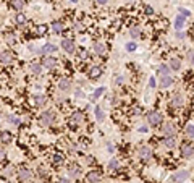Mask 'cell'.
Masks as SVG:
<instances>
[{
    "label": "cell",
    "mask_w": 194,
    "mask_h": 183,
    "mask_svg": "<svg viewBox=\"0 0 194 183\" xmlns=\"http://www.w3.org/2000/svg\"><path fill=\"white\" fill-rule=\"evenodd\" d=\"M39 122H41L42 126H50L55 122V112H54V110H45V112L41 115Z\"/></svg>",
    "instance_id": "obj_1"
},
{
    "label": "cell",
    "mask_w": 194,
    "mask_h": 183,
    "mask_svg": "<svg viewBox=\"0 0 194 183\" xmlns=\"http://www.w3.org/2000/svg\"><path fill=\"white\" fill-rule=\"evenodd\" d=\"M162 118H164V117H162V114H160V112H155V110L147 114V122H149V125H152V126L160 125V123H162Z\"/></svg>",
    "instance_id": "obj_2"
},
{
    "label": "cell",
    "mask_w": 194,
    "mask_h": 183,
    "mask_svg": "<svg viewBox=\"0 0 194 183\" xmlns=\"http://www.w3.org/2000/svg\"><path fill=\"white\" fill-rule=\"evenodd\" d=\"M189 175H191V172L189 170H178V172L173 175V182L175 183H183L189 178Z\"/></svg>",
    "instance_id": "obj_3"
},
{
    "label": "cell",
    "mask_w": 194,
    "mask_h": 183,
    "mask_svg": "<svg viewBox=\"0 0 194 183\" xmlns=\"http://www.w3.org/2000/svg\"><path fill=\"white\" fill-rule=\"evenodd\" d=\"M62 49L65 50V52H68V54H73L74 50H76V47H74V42L71 41V39H63L62 41Z\"/></svg>",
    "instance_id": "obj_4"
},
{
    "label": "cell",
    "mask_w": 194,
    "mask_h": 183,
    "mask_svg": "<svg viewBox=\"0 0 194 183\" xmlns=\"http://www.w3.org/2000/svg\"><path fill=\"white\" fill-rule=\"evenodd\" d=\"M31 177H33V172H31L29 169H26V167L19 169V172H18V180L19 182H28Z\"/></svg>",
    "instance_id": "obj_5"
},
{
    "label": "cell",
    "mask_w": 194,
    "mask_h": 183,
    "mask_svg": "<svg viewBox=\"0 0 194 183\" xmlns=\"http://www.w3.org/2000/svg\"><path fill=\"white\" fill-rule=\"evenodd\" d=\"M162 133L165 134V138H172V136L176 134V130H175V126H173L172 123H165L164 128H162Z\"/></svg>",
    "instance_id": "obj_6"
},
{
    "label": "cell",
    "mask_w": 194,
    "mask_h": 183,
    "mask_svg": "<svg viewBox=\"0 0 194 183\" xmlns=\"http://www.w3.org/2000/svg\"><path fill=\"white\" fill-rule=\"evenodd\" d=\"M139 156L144 159V161H150V159H152V151H150L149 146H141L139 148Z\"/></svg>",
    "instance_id": "obj_7"
},
{
    "label": "cell",
    "mask_w": 194,
    "mask_h": 183,
    "mask_svg": "<svg viewBox=\"0 0 194 183\" xmlns=\"http://www.w3.org/2000/svg\"><path fill=\"white\" fill-rule=\"evenodd\" d=\"M42 68H54V66H57L58 65V62H57V58H54V57H44V60H42Z\"/></svg>",
    "instance_id": "obj_8"
},
{
    "label": "cell",
    "mask_w": 194,
    "mask_h": 183,
    "mask_svg": "<svg viewBox=\"0 0 194 183\" xmlns=\"http://www.w3.org/2000/svg\"><path fill=\"white\" fill-rule=\"evenodd\" d=\"M58 87H60L62 91H70L71 89V81L68 78H60L58 79Z\"/></svg>",
    "instance_id": "obj_9"
},
{
    "label": "cell",
    "mask_w": 194,
    "mask_h": 183,
    "mask_svg": "<svg viewBox=\"0 0 194 183\" xmlns=\"http://www.w3.org/2000/svg\"><path fill=\"white\" fill-rule=\"evenodd\" d=\"M184 104V97H183V94H175L172 99V105L173 107H180V105H183Z\"/></svg>",
    "instance_id": "obj_10"
},
{
    "label": "cell",
    "mask_w": 194,
    "mask_h": 183,
    "mask_svg": "<svg viewBox=\"0 0 194 183\" xmlns=\"http://www.w3.org/2000/svg\"><path fill=\"white\" fill-rule=\"evenodd\" d=\"M68 173H70V177H80V173H81V169L78 167L76 164H71L70 167H68Z\"/></svg>",
    "instance_id": "obj_11"
},
{
    "label": "cell",
    "mask_w": 194,
    "mask_h": 183,
    "mask_svg": "<svg viewBox=\"0 0 194 183\" xmlns=\"http://www.w3.org/2000/svg\"><path fill=\"white\" fill-rule=\"evenodd\" d=\"M52 52H57V46H54V44H45V46L41 47V54H52Z\"/></svg>",
    "instance_id": "obj_12"
},
{
    "label": "cell",
    "mask_w": 194,
    "mask_h": 183,
    "mask_svg": "<svg viewBox=\"0 0 194 183\" xmlns=\"http://www.w3.org/2000/svg\"><path fill=\"white\" fill-rule=\"evenodd\" d=\"M34 102H36V105H37V107H44L47 104V97L42 96V94H36V96H34Z\"/></svg>",
    "instance_id": "obj_13"
},
{
    "label": "cell",
    "mask_w": 194,
    "mask_h": 183,
    "mask_svg": "<svg viewBox=\"0 0 194 183\" xmlns=\"http://www.w3.org/2000/svg\"><path fill=\"white\" fill-rule=\"evenodd\" d=\"M172 84H173V78L170 76V75L160 78V87H168V86H172Z\"/></svg>",
    "instance_id": "obj_14"
},
{
    "label": "cell",
    "mask_w": 194,
    "mask_h": 183,
    "mask_svg": "<svg viewBox=\"0 0 194 183\" xmlns=\"http://www.w3.org/2000/svg\"><path fill=\"white\" fill-rule=\"evenodd\" d=\"M11 60H13V57H11L10 52H2L0 54V62H2L3 65H8Z\"/></svg>",
    "instance_id": "obj_15"
},
{
    "label": "cell",
    "mask_w": 194,
    "mask_h": 183,
    "mask_svg": "<svg viewBox=\"0 0 194 183\" xmlns=\"http://www.w3.org/2000/svg\"><path fill=\"white\" fill-rule=\"evenodd\" d=\"M168 68H170V70H173V71H178V70H180V68H181V62H180V58H172V60H170Z\"/></svg>",
    "instance_id": "obj_16"
},
{
    "label": "cell",
    "mask_w": 194,
    "mask_h": 183,
    "mask_svg": "<svg viewBox=\"0 0 194 183\" xmlns=\"http://www.w3.org/2000/svg\"><path fill=\"white\" fill-rule=\"evenodd\" d=\"M88 182L89 183H100V175L97 172H89L88 173Z\"/></svg>",
    "instance_id": "obj_17"
},
{
    "label": "cell",
    "mask_w": 194,
    "mask_h": 183,
    "mask_svg": "<svg viewBox=\"0 0 194 183\" xmlns=\"http://www.w3.org/2000/svg\"><path fill=\"white\" fill-rule=\"evenodd\" d=\"M183 157L184 159H193V146L191 144H184L183 146Z\"/></svg>",
    "instance_id": "obj_18"
},
{
    "label": "cell",
    "mask_w": 194,
    "mask_h": 183,
    "mask_svg": "<svg viewBox=\"0 0 194 183\" xmlns=\"http://www.w3.org/2000/svg\"><path fill=\"white\" fill-rule=\"evenodd\" d=\"M94 50H96L97 55H104L105 50H107V47L102 42H96V44H94Z\"/></svg>",
    "instance_id": "obj_19"
},
{
    "label": "cell",
    "mask_w": 194,
    "mask_h": 183,
    "mask_svg": "<svg viewBox=\"0 0 194 183\" xmlns=\"http://www.w3.org/2000/svg\"><path fill=\"white\" fill-rule=\"evenodd\" d=\"M29 71L33 75H41L42 73V65L41 63H33V65L29 66Z\"/></svg>",
    "instance_id": "obj_20"
},
{
    "label": "cell",
    "mask_w": 194,
    "mask_h": 183,
    "mask_svg": "<svg viewBox=\"0 0 194 183\" xmlns=\"http://www.w3.org/2000/svg\"><path fill=\"white\" fill-rule=\"evenodd\" d=\"M83 120H84V115H83L81 112H74L73 115H71V123H81Z\"/></svg>",
    "instance_id": "obj_21"
},
{
    "label": "cell",
    "mask_w": 194,
    "mask_h": 183,
    "mask_svg": "<svg viewBox=\"0 0 194 183\" xmlns=\"http://www.w3.org/2000/svg\"><path fill=\"white\" fill-rule=\"evenodd\" d=\"M94 112H96V118H97L99 123H102V122L105 120V114H104V110H102L99 105L96 107V110H94Z\"/></svg>",
    "instance_id": "obj_22"
},
{
    "label": "cell",
    "mask_w": 194,
    "mask_h": 183,
    "mask_svg": "<svg viewBox=\"0 0 194 183\" xmlns=\"http://www.w3.org/2000/svg\"><path fill=\"white\" fill-rule=\"evenodd\" d=\"M184 26V16L183 15H176L175 18V29H181Z\"/></svg>",
    "instance_id": "obj_23"
},
{
    "label": "cell",
    "mask_w": 194,
    "mask_h": 183,
    "mask_svg": "<svg viewBox=\"0 0 194 183\" xmlns=\"http://www.w3.org/2000/svg\"><path fill=\"white\" fill-rule=\"evenodd\" d=\"M105 86H100V87H97V89L96 91H94V94H92V99H94V101H96V99H99V97H100L102 96V94H104L105 93Z\"/></svg>",
    "instance_id": "obj_24"
},
{
    "label": "cell",
    "mask_w": 194,
    "mask_h": 183,
    "mask_svg": "<svg viewBox=\"0 0 194 183\" xmlns=\"http://www.w3.org/2000/svg\"><path fill=\"white\" fill-rule=\"evenodd\" d=\"M129 34H131V37H133V39H138V37L141 36V29H139L138 26H133L131 29H129Z\"/></svg>",
    "instance_id": "obj_25"
},
{
    "label": "cell",
    "mask_w": 194,
    "mask_h": 183,
    "mask_svg": "<svg viewBox=\"0 0 194 183\" xmlns=\"http://www.w3.org/2000/svg\"><path fill=\"white\" fill-rule=\"evenodd\" d=\"M100 75H102V70L97 68V66H94V68L89 71V78H99Z\"/></svg>",
    "instance_id": "obj_26"
},
{
    "label": "cell",
    "mask_w": 194,
    "mask_h": 183,
    "mask_svg": "<svg viewBox=\"0 0 194 183\" xmlns=\"http://www.w3.org/2000/svg\"><path fill=\"white\" fill-rule=\"evenodd\" d=\"M0 141H3V143H11V134L7 133V131H2V133H0Z\"/></svg>",
    "instance_id": "obj_27"
},
{
    "label": "cell",
    "mask_w": 194,
    "mask_h": 183,
    "mask_svg": "<svg viewBox=\"0 0 194 183\" xmlns=\"http://www.w3.org/2000/svg\"><path fill=\"white\" fill-rule=\"evenodd\" d=\"M11 7L19 11V10H23V7H25V2H23V0H13V2H11Z\"/></svg>",
    "instance_id": "obj_28"
},
{
    "label": "cell",
    "mask_w": 194,
    "mask_h": 183,
    "mask_svg": "<svg viewBox=\"0 0 194 183\" xmlns=\"http://www.w3.org/2000/svg\"><path fill=\"white\" fill-rule=\"evenodd\" d=\"M52 29L55 31V33H62V31H63V25L60 21H54L52 23Z\"/></svg>",
    "instance_id": "obj_29"
},
{
    "label": "cell",
    "mask_w": 194,
    "mask_h": 183,
    "mask_svg": "<svg viewBox=\"0 0 194 183\" xmlns=\"http://www.w3.org/2000/svg\"><path fill=\"white\" fill-rule=\"evenodd\" d=\"M159 73L162 75V76H167V75L170 73V68H168V65H160V66H159Z\"/></svg>",
    "instance_id": "obj_30"
},
{
    "label": "cell",
    "mask_w": 194,
    "mask_h": 183,
    "mask_svg": "<svg viewBox=\"0 0 194 183\" xmlns=\"http://www.w3.org/2000/svg\"><path fill=\"white\" fill-rule=\"evenodd\" d=\"M175 144H176V140H175V136H172V138H167V140H165V146H167V148H175Z\"/></svg>",
    "instance_id": "obj_31"
},
{
    "label": "cell",
    "mask_w": 194,
    "mask_h": 183,
    "mask_svg": "<svg viewBox=\"0 0 194 183\" xmlns=\"http://www.w3.org/2000/svg\"><path fill=\"white\" fill-rule=\"evenodd\" d=\"M125 47H126V50H128V52H134V50L138 49V44L133 41V42H128V44H126Z\"/></svg>",
    "instance_id": "obj_32"
},
{
    "label": "cell",
    "mask_w": 194,
    "mask_h": 183,
    "mask_svg": "<svg viewBox=\"0 0 194 183\" xmlns=\"http://www.w3.org/2000/svg\"><path fill=\"white\" fill-rule=\"evenodd\" d=\"M118 165H120V162H118L117 159H112V161L109 162V169H110V170H117Z\"/></svg>",
    "instance_id": "obj_33"
},
{
    "label": "cell",
    "mask_w": 194,
    "mask_h": 183,
    "mask_svg": "<svg viewBox=\"0 0 194 183\" xmlns=\"http://www.w3.org/2000/svg\"><path fill=\"white\" fill-rule=\"evenodd\" d=\"M15 19H16V23H18V25H25V23H26V16H25L23 13H18Z\"/></svg>",
    "instance_id": "obj_34"
},
{
    "label": "cell",
    "mask_w": 194,
    "mask_h": 183,
    "mask_svg": "<svg viewBox=\"0 0 194 183\" xmlns=\"http://www.w3.org/2000/svg\"><path fill=\"white\" fill-rule=\"evenodd\" d=\"M5 41L8 42L10 46H15V42H16V41H15V36H13V34H7V36H5Z\"/></svg>",
    "instance_id": "obj_35"
},
{
    "label": "cell",
    "mask_w": 194,
    "mask_h": 183,
    "mask_svg": "<svg viewBox=\"0 0 194 183\" xmlns=\"http://www.w3.org/2000/svg\"><path fill=\"white\" fill-rule=\"evenodd\" d=\"M193 128H194V126H193V123H189V125L186 126V134H188L189 138H193Z\"/></svg>",
    "instance_id": "obj_36"
},
{
    "label": "cell",
    "mask_w": 194,
    "mask_h": 183,
    "mask_svg": "<svg viewBox=\"0 0 194 183\" xmlns=\"http://www.w3.org/2000/svg\"><path fill=\"white\" fill-rule=\"evenodd\" d=\"M180 15H183V16L186 18V16H191V11H189V10H186V8H180Z\"/></svg>",
    "instance_id": "obj_37"
},
{
    "label": "cell",
    "mask_w": 194,
    "mask_h": 183,
    "mask_svg": "<svg viewBox=\"0 0 194 183\" xmlns=\"http://www.w3.org/2000/svg\"><path fill=\"white\" fill-rule=\"evenodd\" d=\"M8 120H10L11 123H13V125H19V118H16L15 115H11V117L8 118Z\"/></svg>",
    "instance_id": "obj_38"
},
{
    "label": "cell",
    "mask_w": 194,
    "mask_h": 183,
    "mask_svg": "<svg viewBox=\"0 0 194 183\" xmlns=\"http://www.w3.org/2000/svg\"><path fill=\"white\" fill-rule=\"evenodd\" d=\"M45 31H47V26H39V28H37V34H39V36H42Z\"/></svg>",
    "instance_id": "obj_39"
},
{
    "label": "cell",
    "mask_w": 194,
    "mask_h": 183,
    "mask_svg": "<svg viewBox=\"0 0 194 183\" xmlns=\"http://www.w3.org/2000/svg\"><path fill=\"white\" fill-rule=\"evenodd\" d=\"M54 162H55V164H62V162H63V157H62V156H55V157H54Z\"/></svg>",
    "instance_id": "obj_40"
},
{
    "label": "cell",
    "mask_w": 194,
    "mask_h": 183,
    "mask_svg": "<svg viewBox=\"0 0 194 183\" xmlns=\"http://www.w3.org/2000/svg\"><path fill=\"white\" fill-rule=\"evenodd\" d=\"M11 173H13V170H11V167H8V169H7V170H3V175H5V177H10Z\"/></svg>",
    "instance_id": "obj_41"
},
{
    "label": "cell",
    "mask_w": 194,
    "mask_h": 183,
    "mask_svg": "<svg viewBox=\"0 0 194 183\" xmlns=\"http://www.w3.org/2000/svg\"><path fill=\"white\" fill-rule=\"evenodd\" d=\"M149 86H150V87H155V86H157L155 78H150V79H149Z\"/></svg>",
    "instance_id": "obj_42"
},
{
    "label": "cell",
    "mask_w": 194,
    "mask_h": 183,
    "mask_svg": "<svg viewBox=\"0 0 194 183\" xmlns=\"http://www.w3.org/2000/svg\"><path fill=\"white\" fill-rule=\"evenodd\" d=\"M39 175H41V177H47V170H44L41 167V169H39Z\"/></svg>",
    "instance_id": "obj_43"
},
{
    "label": "cell",
    "mask_w": 194,
    "mask_h": 183,
    "mask_svg": "<svg viewBox=\"0 0 194 183\" xmlns=\"http://www.w3.org/2000/svg\"><path fill=\"white\" fill-rule=\"evenodd\" d=\"M146 13H147V15H152V13H154V8H152V7H146Z\"/></svg>",
    "instance_id": "obj_44"
},
{
    "label": "cell",
    "mask_w": 194,
    "mask_h": 183,
    "mask_svg": "<svg viewBox=\"0 0 194 183\" xmlns=\"http://www.w3.org/2000/svg\"><path fill=\"white\" fill-rule=\"evenodd\" d=\"M121 83H125V78L123 76H117V84H121Z\"/></svg>",
    "instance_id": "obj_45"
},
{
    "label": "cell",
    "mask_w": 194,
    "mask_h": 183,
    "mask_svg": "<svg viewBox=\"0 0 194 183\" xmlns=\"http://www.w3.org/2000/svg\"><path fill=\"white\" fill-rule=\"evenodd\" d=\"M58 183H71V180H68V178H60Z\"/></svg>",
    "instance_id": "obj_46"
},
{
    "label": "cell",
    "mask_w": 194,
    "mask_h": 183,
    "mask_svg": "<svg viewBox=\"0 0 194 183\" xmlns=\"http://www.w3.org/2000/svg\"><path fill=\"white\" fill-rule=\"evenodd\" d=\"M139 131H141V133H147V131H149V128H147V126H141V128H139Z\"/></svg>",
    "instance_id": "obj_47"
},
{
    "label": "cell",
    "mask_w": 194,
    "mask_h": 183,
    "mask_svg": "<svg viewBox=\"0 0 194 183\" xmlns=\"http://www.w3.org/2000/svg\"><path fill=\"white\" fill-rule=\"evenodd\" d=\"M107 149H109L110 152H113V151H115V149H113V144H110V143H109V144H107Z\"/></svg>",
    "instance_id": "obj_48"
},
{
    "label": "cell",
    "mask_w": 194,
    "mask_h": 183,
    "mask_svg": "<svg viewBox=\"0 0 194 183\" xmlns=\"http://www.w3.org/2000/svg\"><path fill=\"white\" fill-rule=\"evenodd\" d=\"M96 2L99 3V5H105V3L109 2V0H96Z\"/></svg>",
    "instance_id": "obj_49"
},
{
    "label": "cell",
    "mask_w": 194,
    "mask_h": 183,
    "mask_svg": "<svg viewBox=\"0 0 194 183\" xmlns=\"http://www.w3.org/2000/svg\"><path fill=\"white\" fill-rule=\"evenodd\" d=\"M188 58H189V62L193 60V50H189V52H188Z\"/></svg>",
    "instance_id": "obj_50"
},
{
    "label": "cell",
    "mask_w": 194,
    "mask_h": 183,
    "mask_svg": "<svg viewBox=\"0 0 194 183\" xmlns=\"http://www.w3.org/2000/svg\"><path fill=\"white\" fill-rule=\"evenodd\" d=\"M176 37H178V39H183L184 34H183V33H176Z\"/></svg>",
    "instance_id": "obj_51"
},
{
    "label": "cell",
    "mask_w": 194,
    "mask_h": 183,
    "mask_svg": "<svg viewBox=\"0 0 194 183\" xmlns=\"http://www.w3.org/2000/svg\"><path fill=\"white\" fill-rule=\"evenodd\" d=\"M3 154H5V151H3L2 148H0V157H3Z\"/></svg>",
    "instance_id": "obj_52"
},
{
    "label": "cell",
    "mask_w": 194,
    "mask_h": 183,
    "mask_svg": "<svg viewBox=\"0 0 194 183\" xmlns=\"http://www.w3.org/2000/svg\"><path fill=\"white\" fill-rule=\"evenodd\" d=\"M71 2H73V3H78V2H80V0H71Z\"/></svg>",
    "instance_id": "obj_53"
},
{
    "label": "cell",
    "mask_w": 194,
    "mask_h": 183,
    "mask_svg": "<svg viewBox=\"0 0 194 183\" xmlns=\"http://www.w3.org/2000/svg\"><path fill=\"white\" fill-rule=\"evenodd\" d=\"M7 183H10V182H7Z\"/></svg>",
    "instance_id": "obj_54"
}]
</instances>
